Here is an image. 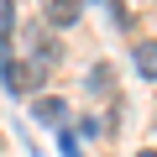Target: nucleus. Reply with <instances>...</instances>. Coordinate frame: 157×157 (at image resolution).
<instances>
[{"mask_svg":"<svg viewBox=\"0 0 157 157\" xmlns=\"http://www.w3.org/2000/svg\"><path fill=\"white\" fill-rule=\"evenodd\" d=\"M32 115H37L42 126H52V131L68 126V105H63L58 94H37V100H32Z\"/></svg>","mask_w":157,"mask_h":157,"instance_id":"f257e3e1","label":"nucleus"},{"mask_svg":"<svg viewBox=\"0 0 157 157\" xmlns=\"http://www.w3.org/2000/svg\"><path fill=\"white\" fill-rule=\"evenodd\" d=\"M78 16H84V0H47V26H73Z\"/></svg>","mask_w":157,"mask_h":157,"instance_id":"f03ea898","label":"nucleus"},{"mask_svg":"<svg viewBox=\"0 0 157 157\" xmlns=\"http://www.w3.org/2000/svg\"><path fill=\"white\" fill-rule=\"evenodd\" d=\"M131 68H136L141 78H157V42H152V37H141V42L131 47Z\"/></svg>","mask_w":157,"mask_h":157,"instance_id":"7ed1b4c3","label":"nucleus"},{"mask_svg":"<svg viewBox=\"0 0 157 157\" xmlns=\"http://www.w3.org/2000/svg\"><path fill=\"white\" fill-rule=\"evenodd\" d=\"M110 84H115V78H110V68L100 63V68L89 73V89H94V94H110Z\"/></svg>","mask_w":157,"mask_h":157,"instance_id":"20e7f679","label":"nucleus"},{"mask_svg":"<svg viewBox=\"0 0 157 157\" xmlns=\"http://www.w3.org/2000/svg\"><path fill=\"white\" fill-rule=\"evenodd\" d=\"M58 141H63V157H84V152H78V136H73V131H68V126H63V131H58Z\"/></svg>","mask_w":157,"mask_h":157,"instance_id":"39448f33","label":"nucleus"},{"mask_svg":"<svg viewBox=\"0 0 157 157\" xmlns=\"http://www.w3.org/2000/svg\"><path fill=\"white\" fill-rule=\"evenodd\" d=\"M136 157H157V152H136Z\"/></svg>","mask_w":157,"mask_h":157,"instance_id":"423d86ee","label":"nucleus"}]
</instances>
